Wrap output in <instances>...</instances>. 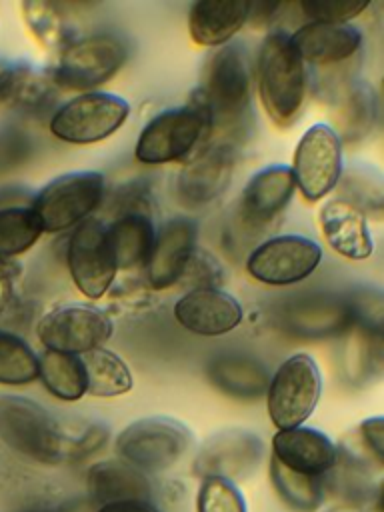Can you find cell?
Masks as SVG:
<instances>
[{
	"mask_svg": "<svg viewBox=\"0 0 384 512\" xmlns=\"http://www.w3.org/2000/svg\"><path fill=\"white\" fill-rule=\"evenodd\" d=\"M190 100L208 112L212 134L220 132L222 142L244 138L250 118V62L238 42H228L206 58Z\"/></svg>",
	"mask_w": 384,
	"mask_h": 512,
	"instance_id": "6da1fadb",
	"label": "cell"
},
{
	"mask_svg": "<svg viewBox=\"0 0 384 512\" xmlns=\"http://www.w3.org/2000/svg\"><path fill=\"white\" fill-rule=\"evenodd\" d=\"M256 82L268 118L282 128L294 124L306 102L308 72L284 30L268 32L262 40L256 58Z\"/></svg>",
	"mask_w": 384,
	"mask_h": 512,
	"instance_id": "7a4b0ae2",
	"label": "cell"
},
{
	"mask_svg": "<svg viewBox=\"0 0 384 512\" xmlns=\"http://www.w3.org/2000/svg\"><path fill=\"white\" fill-rule=\"evenodd\" d=\"M0 440L40 464L64 462L68 454V434L62 424L26 396H0Z\"/></svg>",
	"mask_w": 384,
	"mask_h": 512,
	"instance_id": "3957f363",
	"label": "cell"
},
{
	"mask_svg": "<svg viewBox=\"0 0 384 512\" xmlns=\"http://www.w3.org/2000/svg\"><path fill=\"white\" fill-rule=\"evenodd\" d=\"M212 138V122L192 100L158 112L138 134L134 156L142 164H170L190 160Z\"/></svg>",
	"mask_w": 384,
	"mask_h": 512,
	"instance_id": "277c9868",
	"label": "cell"
},
{
	"mask_svg": "<svg viewBox=\"0 0 384 512\" xmlns=\"http://www.w3.org/2000/svg\"><path fill=\"white\" fill-rule=\"evenodd\" d=\"M128 58L126 42L112 32L74 38L48 70L58 90L94 92L118 74Z\"/></svg>",
	"mask_w": 384,
	"mask_h": 512,
	"instance_id": "5b68a950",
	"label": "cell"
},
{
	"mask_svg": "<svg viewBox=\"0 0 384 512\" xmlns=\"http://www.w3.org/2000/svg\"><path fill=\"white\" fill-rule=\"evenodd\" d=\"M104 190V176L100 172H66L42 186L28 206L42 232H62L88 220L100 208Z\"/></svg>",
	"mask_w": 384,
	"mask_h": 512,
	"instance_id": "8992f818",
	"label": "cell"
},
{
	"mask_svg": "<svg viewBox=\"0 0 384 512\" xmlns=\"http://www.w3.org/2000/svg\"><path fill=\"white\" fill-rule=\"evenodd\" d=\"M116 454L140 472H162L174 466L192 446V432L168 416L134 420L116 436Z\"/></svg>",
	"mask_w": 384,
	"mask_h": 512,
	"instance_id": "52a82bcc",
	"label": "cell"
},
{
	"mask_svg": "<svg viewBox=\"0 0 384 512\" xmlns=\"http://www.w3.org/2000/svg\"><path fill=\"white\" fill-rule=\"evenodd\" d=\"M322 396V374L310 354L286 358L270 376L266 408L278 430L302 426L318 406Z\"/></svg>",
	"mask_w": 384,
	"mask_h": 512,
	"instance_id": "ba28073f",
	"label": "cell"
},
{
	"mask_svg": "<svg viewBox=\"0 0 384 512\" xmlns=\"http://www.w3.org/2000/svg\"><path fill=\"white\" fill-rule=\"evenodd\" d=\"M130 104L110 92H84L58 106L48 122L50 132L68 144H96L120 130Z\"/></svg>",
	"mask_w": 384,
	"mask_h": 512,
	"instance_id": "9c48e42d",
	"label": "cell"
},
{
	"mask_svg": "<svg viewBox=\"0 0 384 512\" xmlns=\"http://www.w3.org/2000/svg\"><path fill=\"white\" fill-rule=\"evenodd\" d=\"M276 326L298 340H326L350 332L354 312L350 296L308 292L284 298L274 310Z\"/></svg>",
	"mask_w": 384,
	"mask_h": 512,
	"instance_id": "30bf717a",
	"label": "cell"
},
{
	"mask_svg": "<svg viewBox=\"0 0 384 512\" xmlns=\"http://www.w3.org/2000/svg\"><path fill=\"white\" fill-rule=\"evenodd\" d=\"M114 322L108 312L92 304H64L48 310L36 326L44 350L84 356L112 336Z\"/></svg>",
	"mask_w": 384,
	"mask_h": 512,
	"instance_id": "8fae6325",
	"label": "cell"
},
{
	"mask_svg": "<svg viewBox=\"0 0 384 512\" xmlns=\"http://www.w3.org/2000/svg\"><path fill=\"white\" fill-rule=\"evenodd\" d=\"M322 262V248L302 234L270 236L246 256V272L266 286H290L306 280Z\"/></svg>",
	"mask_w": 384,
	"mask_h": 512,
	"instance_id": "7c38bea8",
	"label": "cell"
},
{
	"mask_svg": "<svg viewBox=\"0 0 384 512\" xmlns=\"http://www.w3.org/2000/svg\"><path fill=\"white\" fill-rule=\"evenodd\" d=\"M290 170L308 202H318L332 192L344 170L342 142L334 128L324 122L312 124L296 144Z\"/></svg>",
	"mask_w": 384,
	"mask_h": 512,
	"instance_id": "4fadbf2b",
	"label": "cell"
},
{
	"mask_svg": "<svg viewBox=\"0 0 384 512\" xmlns=\"http://www.w3.org/2000/svg\"><path fill=\"white\" fill-rule=\"evenodd\" d=\"M66 264L74 286L86 298L98 300L112 288L118 268L102 220L88 218L72 230L66 244Z\"/></svg>",
	"mask_w": 384,
	"mask_h": 512,
	"instance_id": "5bb4252c",
	"label": "cell"
},
{
	"mask_svg": "<svg viewBox=\"0 0 384 512\" xmlns=\"http://www.w3.org/2000/svg\"><path fill=\"white\" fill-rule=\"evenodd\" d=\"M294 192L296 182L290 166L274 164L258 170L238 198L232 226L234 238L238 234L248 240L258 236L288 208Z\"/></svg>",
	"mask_w": 384,
	"mask_h": 512,
	"instance_id": "9a60e30c",
	"label": "cell"
},
{
	"mask_svg": "<svg viewBox=\"0 0 384 512\" xmlns=\"http://www.w3.org/2000/svg\"><path fill=\"white\" fill-rule=\"evenodd\" d=\"M236 146L210 142L202 146L180 170L176 180L178 200L188 208H202L218 200L232 182Z\"/></svg>",
	"mask_w": 384,
	"mask_h": 512,
	"instance_id": "2e32d148",
	"label": "cell"
},
{
	"mask_svg": "<svg viewBox=\"0 0 384 512\" xmlns=\"http://www.w3.org/2000/svg\"><path fill=\"white\" fill-rule=\"evenodd\" d=\"M264 456V442L244 428H226L212 434L198 450L192 470L200 478L218 476L230 482L248 478Z\"/></svg>",
	"mask_w": 384,
	"mask_h": 512,
	"instance_id": "e0dca14e",
	"label": "cell"
},
{
	"mask_svg": "<svg viewBox=\"0 0 384 512\" xmlns=\"http://www.w3.org/2000/svg\"><path fill=\"white\" fill-rule=\"evenodd\" d=\"M196 222L190 218H170L156 230L154 246L144 266L146 284L152 290H168L180 284L190 258L196 252Z\"/></svg>",
	"mask_w": 384,
	"mask_h": 512,
	"instance_id": "ac0fdd59",
	"label": "cell"
},
{
	"mask_svg": "<svg viewBox=\"0 0 384 512\" xmlns=\"http://www.w3.org/2000/svg\"><path fill=\"white\" fill-rule=\"evenodd\" d=\"M176 322L192 334L222 336L240 326L242 304L220 288H196L182 294L174 304Z\"/></svg>",
	"mask_w": 384,
	"mask_h": 512,
	"instance_id": "d6986e66",
	"label": "cell"
},
{
	"mask_svg": "<svg viewBox=\"0 0 384 512\" xmlns=\"http://www.w3.org/2000/svg\"><path fill=\"white\" fill-rule=\"evenodd\" d=\"M272 458L292 472L324 478L336 468L340 454L336 444L324 432L296 426L274 434Z\"/></svg>",
	"mask_w": 384,
	"mask_h": 512,
	"instance_id": "ffe728a7",
	"label": "cell"
},
{
	"mask_svg": "<svg viewBox=\"0 0 384 512\" xmlns=\"http://www.w3.org/2000/svg\"><path fill=\"white\" fill-rule=\"evenodd\" d=\"M318 222L328 246L346 260H366L374 252V240L368 216L344 198H332L322 204Z\"/></svg>",
	"mask_w": 384,
	"mask_h": 512,
	"instance_id": "44dd1931",
	"label": "cell"
},
{
	"mask_svg": "<svg viewBox=\"0 0 384 512\" xmlns=\"http://www.w3.org/2000/svg\"><path fill=\"white\" fill-rule=\"evenodd\" d=\"M58 88L50 72L34 68L26 60H4L0 68V104L28 116L52 110Z\"/></svg>",
	"mask_w": 384,
	"mask_h": 512,
	"instance_id": "7402d4cb",
	"label": "cell"
},
{
	"mask_svg": "<svg viewBox=\"0 0 384 512\" xmlns=\"http://www.w3.org/2000/svg\"><path fill=\"white\" fill-rule=\"evenodd\" d=\"M268 366L250 352L226 350L206 364L208 382L224 396L236 400H256L266 396L270 382Z\"/></svg>",
	"mask_w": 384,
	"mask_h": 512,
	"instance_id": "603a6c76",
	"label": "cell"
},
{
	"mask_svg": "<svg viewBox=\"0 0 384 512\" xmlns=\"http://www.w3.org/2000/svg\"><path fill=\"white\" fill-rule=\"evenodd\" d=\"M288 36L304 64L316 66H332L346 62L362 46L360 30L350 24L306 22Z\"/></svg>",
	"mask_w": 384,
	"mask_h": 512,
	"instance_id": "cb8c5ba5",
	"label": "cell"
},
{
	"mask_svg": "<svg viewBox=\"0 0 384 512\" xmlns=\"http://www.w3.org/2000/svg\"><path fill=\"white\" fill-rule=\"evenodd\" d=\"M248 18V0H198L188 12V34L198 46H224L240 32Z\"/></svg>",
	"mask_w": 384,
	"mask_h": 512,
	"instance_id": "d4e9b609",
	"label": "cell"
},
{
	"mask_svg": "<svg viewBox=\"0 0 384 512\" xmlns=\"http://www.w3.org/2000/svg\"><path fill=\"white\" fill-rule=\"evenodd\" d=\"M376 120L378 100L368 82L352 80L340 86L334 98V132L340 142H362L372 134Z\"/></svg>",
	"mask_w": 384,
	"mask_h": 512,
	"instance_id": "484cf974",
	"label": "cell"
},
{
	"mask_svg": "<svg viewBox=\"0 0 384 512\" xmlns=\"http://www.w3.org/2000/svg\"><path fill=\"white\" fill-rule=\"evenodd\" d=\"M108 242L118 270L144 268L154 246L156 228L152 214L126 212L118 214L108 226Z\"/></svg>",
	"mask_w": 384,
	"mask_h": 512,
	"instance_id": "4316f807",
	"label": "cell"
},
{
	"mask_svg": "<svg viewBox=\"0 0 384 512\" xmlns=\"http://www.w3.org/2000/svg\"><path fill=\"white\" fill-rule=\"evenodd\" d=\"M88 492L100 504L122 500H150V482L144 472L122 460H104L90 466L86 476Z\"/></svg>",
	"mask_w": 384,
	"mask_h": 512,
	"instance_id": "83f0119b",
	"label": "cell"
},
{
	"mask_svg": "<svg viewBox=\"0 0 384 512\" xmlns=\"http://www.w3.org/2000/svg\"><path fill=\"white\" fill-rule=\"evenodd\" d=\"M80 358L86 374V394L114 398L132 390L134 378L130 366L116 352L102 346Z\"/></svg>",
	"mask_w": 384,
	"mask_h": 512,
	"instance_id": "f1b7e54d",
	"label": "cell"
},
{
	"mask_svg": "<svg viewBox=\"0 0 384 512\" xmlns=\"http://www.w3.org/2000/svg\"><path fill=\"white\" fill-rule=\"evenodd\" d=\"M38 378L58 400L76 402L86 394V374L80 356L44 350L38 356Z\"/></svg>",
	"mask_w": 384,
	"mask_h": 512,
	"instance_id": "f546056e",
	"label": "cell"
},
{
	"mask_svg": "<svg viewBox=\"0 0 384 512\" xmlns=\"http://www.w3.org/2000/svg\"><path fill=\"white\" fill-rule=\"evenodd\" d=\"M22 20L30 32V36L50 52H62L72 40V28L68 24L66 14L60 4L42 2V0H26L20 4Z\"/></svg>",
	"mask_w": 384,
	"mask_h": 512,
	"instance_id": "4dcf8cb0",
	"label": "cell"
},
{
	"mask_svg": "<svg viewBox=\"0 0 384 512\" xmlns=\"http://www.w3.org/2000/svg\"><path fill=\"white\" fill-rule=\"evenodd\" d=\"M42 226L26 204L0 206V258L16 260L42 236Z\"/></svg>",
	"mask_w": 384,
	"mask_h": 512,
	"instance_id": "1f68e13d",
	"label": "cell"
},
{
	"mask_svg": "<svg viewBox=\"0 0 384 512\" xmlns=\"http://www.w3.org/2000/svg\"><path fill=\"white\" fill-rule=\"evenodd\" d=\"M270 480L278 496L298 512H314L324 498V480L284 468L270 458Z\"/></svg>",
	"mask_w": 384,
	"mask_h": 512,
	"instance_id": "d6a6232c",
	"label": "cell"
},
{
	"mask_svg": "<svg viewBox=\"0 0 384 512\" xmlns=\"http://www.w3.org/2000/svg\"><path fill=\"white\" fill-rule=\"evenodd\" d=\"M38 378V356L16 332L0 330V384L24 386Z\"/></svg>",
	"mask_w": 384,
	"mask_h": 512,
	"instance_id": "836d02e7",
	"label": "cell"
},
{
	"mask_svg": "<svg viewBox=\"0 0 384 512\" xmlns=\"http://www.w3.org/2000/svg\"><path fill=\"white\" fill-rule=\"evenodd\" d=\"M382 330L364 326L350 328V344L346 350V370L350 380H366L380 370L382 360Z\"/></svg>",
	"mask_w": 384,
	"mask_h": 512,
	"instance_id": "e575fe53",
	"label": "cell"
},
{
	"mask_svg": "<svg viewBox=\"0 0 384 512\" xmlns=\"http://www.w3.org/2000/svg\"><path fill=\"white\" fill-rule=\"evenodd\" d=\"M336 186H340L342 190L340 198L352 202L366 216L374 214L376 218H380L382 204H384L382 180L378 174H370V168L354 166V168H348L346 172L342 170V176Z\"/></svg>",
	"mask_w": 384,
	"mask_h": 512,
	"instance_id": "d590c367",
	"label": "cell"
},
{
	"mask_svg": "<svg viewBox=\"0 0 384 512\" xmlns=\"http://www.w3.org/2000/svg\"><path fill=\"white\" fill-rule=\"evenodd\" d=\"M196 512H246L238 486L226 478H202L196 494Z\"/></svg>",
	"mask_w": 384,
	"mask_h": 512,
	"instance_id": "8d00e7d4",
	"label": "cell"
},
{
	"mask_svg": "<svg viewBox=\"0 0 384 512\" xmlns=\"http://www.w3.org/2000/svg\"><path fill=\"white\" fill-rule=\"evenodd\" d=\"M370 0H304L298 4L300 12L308 22H328V24H348L358 18Z\"/></svg>",
	"mask_w": 384,
	"mask_h": 512,
	"instance_id": "74e56055",
	"label": "cell"
},
{
	"mask_svg": "<svg viewBox=\"0 0 384 512\" xmlns=\"http://www.w3.org/2000/svg\"><path fill=\"white\" fill-rule=\"evenodd\" d=\"M32 152L34 140L26 130L18 126L0 128V176L26 164Z\"/></svg>",
	"mask_w": 384,
	"mask_h": 512,
	"instance_id": "f35d334b",
	"label": "cell"
},
{
	"mask_svg": "<svg viewBox=\"0 0 384 512\" xmlns=\"http://www.w3.org/2000/svg\"><path fill=\"white\" fill-rule=\"evenodd\" d=\"M220 282H222L220 264L212 258V254H206L196 248L194 256L190 258L184 270L180 284L188 286L190 290H196V288H218Z\"/></svg>",
	"mask_w": 384,
	"mask_h": 512,
	"instance_id": "ab89813d",
	"label": "cell"
},
{
	"mask_svg": "<svg viewBox=\"0 0 384 512\" xmlns=\"http://www.w3.org/2000/svg\"><path fill=\"white\" fill-rule=\"evenodd\" d=\"M108 440V428L102 424L86 426L78 436H68V454L66 460L86 458L92 452L100 450Z\"/></svg>",
	"mask_w": 384,
	"mask_h": 512,
	"instance_id": "60d3db41",
	"label": "cell"
},
{
	"mask_svg": "<svg viewBox=\"0 0 384 512\" xmlns=\"http://www.w3.org/2000/svg\"><path fill=\"white\" fill-rule=\"evenodd\" d=\"M358 436L362 444L366 446L368 454L382 464L384 462V420L382 416H374L368 420H362L358 426Z\"/></svg>",
	"mask_w": 384,
	"mask_h": 512,
	"instance_id": "b9f144b4",
	"label": "cell"
},
{
	"mask_svg": "<svg viewBox=\"0 0 384 512\" xmlns=\"http://www.w3.org/2000/svg\"><path fill=\"white\" fill-rule=\"evenodd\" d=\"M98 512H160L150 500H122V502H110L102 504Z\"/></svg>",
	"mask_w": 384,
	"mask_h": 512,
	"instance_id": "7bdbcfd3",
	"label": "cell"
},
{
	"mask_svg": "<svg viewBox=\"0 0 384 512\" xmlns=\"http://www.w3.org/2000/svg\"><path fill=\"white\" fill-rule=\"evenodd\" d=\"M22 266L16 260L0 258V288H10L12 282L20 276Z\"/></svg>",
	"mask_w": 384,
	"mask_h": 512,
	"instance_id": "ee69618b",
	"label": "cell"
},
{
	"mask_svg": "<svg viewBox=\"0 0 384 512\" xmlns=\"http://www.w3.org/2000/svg\"><path fill=\"white\" fill-rule=\"evenodd\" d=\"M324 512H368V510H364V508H360V506H352V504H342V506L328 508V510H324Z\"/></svg>",
	"mask_w": 384,
	"mask_h": 512,
	"instance_id": "f6af8a7d",
	"label": "cell"
}]
</instances>
